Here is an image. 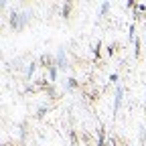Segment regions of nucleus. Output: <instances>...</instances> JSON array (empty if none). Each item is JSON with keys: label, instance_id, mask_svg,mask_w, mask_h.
Listing matches in <instances>:
<instances>
[{"label": "nucleus", "instance_id": "obj_2", "mask_svg": "<svg viewBox=\"0 0 146 146\" xmlns=\"http://www.w3.org/2000/svg\"><path fill=\"white\" fill-rule=\"evenodd\" d=\"M120 104H122V87H118V89H116V106H114L116 112L120 110Z\"/></svg>", "mask_w": 146, "mask_h": 146}, {"label": "nucleus", "instance_id": "obj_3", "mask_svg": "<svg viewBox=\"0 0 146 146\" xmlns=\"http://www.w3.org/2000/svg\"><path fill=\"white\" fill-rule=\"evenodd\" d=\"M49 77H51V81H55V79H57V65L49 67Z\"/></svg>", "mask_w": 146, "mask_h": 146}, {"label": "nucleus", "instance_id": "obj_5", "mask_svg": "<svg viewBox=\"0 0 146 146\" xmlns=\"http://www.w3.org/2000/svg\"><path fill=\"white\" fill-rule=\"evenodd\" d=\"M67 87H69V89L75 87V79H73V77H71V79H67Z\"/></svg>", "mask_w": 146, "mask_h": 146}, {"label": "nucleus", "instance_id": "obj_1", "mask_svg": "<svg viewBox=\"0 0 146 146\" xmlns=\"http://www.w3.org/2000/svg\"><path fill=\"white\" fill-rule=\"evenodd\" d=\"M55 65H59V69H67V61H65V53L59 51L57 59H55Z\"/></svg>", "mask_w": 146, "mask_h": 146}, {"label": "nucleus", "instance_id": "obj_6", "mask_svg": "<svg viewBox=\"0 0 146 146\" xmlns=\"http://www.w3.org/2000/svg\"><path fill=\"white\" fill-rule=\"evenodd\" d=\"M69 10H71V4H65V8H63V16H67Z\"/></svg>", "mask_w": 146, "mask_h": 146}, {"label": "nucleus", "instance_id": "obj_7", "mask_svg": "<svg viewBox=\"0 0 146 146\" xmlns=\"http://www.w3.org/2000/svg\"><path fill=\"white\" fill-rule=\"evenodd\" d=\"M106 146H116V142H114V138H108V142H106Z\"/></svg>", "mask_w": 146, "mask_h": 146}, {"label": "nucleus", "instance_id": "obj_4", "mask_svg": "<svg viewBox=\"0 0 146 146\" xmlns=\"http://www.w3.org/2000/svg\"><path fill=\"white\" fill-rule=\"evenodd\" d=\"M108 10H110V4H108V2H104V4H102V8H100V14H106Z\"/></svg>", "mask_w": 146, "mask_h": 146}]
</instances>
